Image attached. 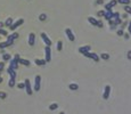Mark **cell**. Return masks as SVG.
Segmentation results:
<instances>
[{
    "instance_id": "6da1fadb",
    "label": "cell",
    "mask_w": 131,
    "mask_h": 114,
    "mask_svg": "<svg viewBox=\"0 0 131 114\" xmlns=\"http://www.w3.org/2000/svg\"><path fill=\"white\" fill-rule=\"evenodd\" d=\"M23 23H24V20H23V18H20V20H17L16 22H13V24L9 26V29H10L11 31H15L16 29H17L18 26H21Z\"/></svg>"
},
{
    "instance_id": "7a4b0ae2",
    "label": "cell",
    "mask_w": 131,
    "mask_h": 114,
    "mask_svg": "<svg viewBox=\"0 0 131 114\" xmlns=\"http://www.w3.org/2000/svg\"><path fill=\"white\" fill-rule=\"evenodd\" d=\"M84 57H87V58H91L92 61H95V62H98L99 61V56L97 55V54H95V52H86V54H83Z\"/></svg>"
},
{
    "instance_id": "3957f363",
    "label": "cell",
    "mask_w": 131,
    "mask_h": 114,
    "mask_svg": "<svg viewBox=\"0 0 131 114\" xmlns=\"http://www.w3.org/2000/svg\"><path fill=\"white\" fill-rule=\"evenodd\" d=\"M41 88V77L37 75L34 79V91H39Z\"/></svg>"
},
{
    "instance_id": "277c9868",
    "label": "cell",
    "mask_w": 131,
    "mask_h": 114,
    "mask_svg": "<svg viewBox=\"0 0 131 114\" xmlns=\"http://www.w3.org/2000/svg\"><path fill=\"white\" fill-rule=\"evenodd\" d=\"M45 54H46L45 61L47 63H49L51 61V49H50V47L49 46H46V48H45Z\"/></svg>"
},
{
    "instance_id": "5b68a950",
    "label": "cell",
    "mask_w": 131,
    "mask_h": 114,
    "mask_svg": "<svg viewBox=\"0 0 131 114\" xmlns=\"http://www.w3.org/2000/svg\"><path fill=\"white\" fill-rule=\"evenodd\" d=\"M24 84H25V91L27 95H32L33 91H32V87H31V83H30V80L29 79H25V81H24Z\"/></svg>"
},
{
    "instance_id": "8992f818",
    "label": "cell",
    "mask_w": 131,
    "mask_h": 114,
    "mask_svg": "<svg viewBox=\"0 0 131 114\" xmlns=\"http://www.w3.org/2000/svg\"><path fill=\"white\" fill-rule=\"evenodd\" d=\"M40 36H41V39L43 40V42L46 43V46H51V40L49 39V36H47V33H45V32H41V34H40Z\"/></svg>"
},
{
    "instance_id": "52a82bcc",
    "label": "cell",
    "mask_w": 131,
    "mask_h": 114,
    "mask_svg": "<svg viewBox=\"0 0 131 114\" xmlns=\"http://www.w3.org/2000/svg\"><path fill=\"white\" fill-rule=\"evenodd\" d=\"M65 33H66V36H67V39L70 41H74V40H75V36H74L73 32H72V30H71L70 27L65 29Z\"/></svg>"
},
{
    "instance_id": "ba28073f",
    "label": "cell",
    "mask_w": 131,
    "mask_h": 114,
    "mask_svg": "<svg viewBox=\"0 0 131 114\" xmlns=\"http://www.w3.org/2000/svg\"><path fill=\"white\" fill-rule=\"evenodd\" d=\"M116 4H117V0H112V1H110L108 4H106V5H105V9H104V10H112V8H113Z\"/></svg>"
},
{
    "instance_id": "9c48e42d",
    "label": "cell",
    "mask_w": 131,
    "mask_h": 114,
    "mask_svg": "<svg viewBox=\"0 0 131 114\" xmlns=\"http://www.w3.org/2000/svg\"><path fill=\"white\" fill-rule=\"evenodd\" d=\"M110 93H111V86H106L105 87V90H104V93H103V98L106 100V99H108V97H110Z\"/></svg>"
},
{
    "instance_id": "30bf717a",
    "label": "cell",
    "mask_w": 131,
    "mask_h": 114,
    "mask_svg": "<svg viewBox=\"0 0 131 114\" xmlns=\"http://www.w3.org/2000/svg\"><path fill=\"white\" fill-rule=\"evenodd\" d=\"M34 43H35V34L34 33H30L29 34V45L31 47H33Z\"/></svg>"
},
{
    "instance_id": "8fae6325",
    "label": "cell",
    "mask_w": 131,
    "mask_h": 114,
    "mask_svg": "<svg viewBox=\"0 0 131 114\" xmlns=\"http://www.w3.org/2000/svg\"><path fill=\"white\" fill-rule=\"evenodd\" d=\"M90 49H91V47L89 45H86V46H82L79 48V52H81V54H86V52H90Z\"/></svg>"
},
{
    "instance_id": "7c38bea8",
    "label": "cell",
    "mask_w": 131,
    "mask_h": 114,
    "mask_svg": "<svg viewBox=\"0 0 131 114\" xmlns=\"http://www.w3.org/2000/svg\"><path fill=\"white\" fill-rule=\"evenodd\" d=\"M104 18H106L107 21H111V20H113V11H112V10H105Z\"/></svg>"
},
{
    "instance_id": "4fadbf2b",
    "label": "cell",
    "mask_w": 131,
    "mask_h": 114,
    "mask_svg": "<svg viewBox=\"0 0 131 114\" xmlns=\"http://www.w3.org/2000/svg\"><path fill=\"white\" fill-rule=\"evenodd\" d=\"M14 43V41H4V42H0V49H5L7 47L11 46Z\"/></svg>"
},
{
    "instance_id": "5bb4252c",
    "label": "cell",
    "mask_w": 131,
    "mask_h": 114,
    "mask_svg": "<svg viewBox=\"0 0 131 114\" xmlns=\"http://www.w3.org/2000/svg\"><path fill=\"white\" fill-rule=\"evenodd\" d=\"M17 38H18V33L14 32V33H11L10 36H7V41H14Z\"/></svg>"
},
{
    "instance_id": "9a60e30c",
    "label": "cell",
    "mask_w": 131,
    "mask_h": 114,
    "mask_svg": "<svg viewBox=\"0 0 131 114\" xmlns=\"http://www.w3.org/2000/svg\"><path fill=\"white\" fill-rule=\"evenodd\" d=\"M9 67H11V68H14V70H16V68L18 67V62L17 61H15L14 58L11 59L10 58V63H9Z\"/></svg>"
},
{
    "instance_id": "2e32d148",
    "label": "cell",
    "mask_w": 131,
    "mask_h": 114,
    "mask_svg": "<svg viewBox=\"0 0 131 114\" xmlns=\"http://www.w3.org/2000/svg\"><path fill=\"white\" fill-rule=\"evenodd\" d=\"M7 72L10 75V78L16 79V70H14V68H11V67H8L7 68Z\"/></svg>"
},
{
    "instance_id": "e0dca14e",
    "label": "cell",
    "mask_w": 131,
    "mask_h": 114,
    "mask_svg": "<svg viewBox=\"0 0 131 114\" xmlns=\"http://www.w3.org/2000/svg\"><path fill=\"white\" fill-rule=\"evenodd\" d=\"M18 64H22V65H24V66H30V65H31L30 61H27V59H24V58H20V61H18Z\"/></svg>"
},
{
    "instance_id": "ac0fdd59",
    "label": "cell",
    "mask_w": 131,
    "mask_h": 114,
    "mask_svg": "<svg viewBox=\"0 0 131 114\" xmlns=\"http://www.w3.org/2000/svg\"><path fill=\"white\" fill-rule=\"evenodd\" d=\"M88 21H89V23L91 25L97 26V23H98V20H97V18H95L92 16H89V17H88Z\"/></svg>"
},
{
    "instance_id": "d6986e66",
    "label": "cell",
    "mask_w": 131,
    "mask_h": 114,
    "mask_svg": "<svg viewBox=\"0 0 131 114\" xmlns=\"http://www.w3.org/2000/svg\"><path fill=\"white\" fill-rule=\"evenodd\" d=\"M34 63L37 64L38 66H42V65H46V64H47V62H46L45 59H39V58H37V59L34 61Z\"/></svg>"
},
{
    "instance_id": "ffe728a7",
    "label": "cell",
    "mask_w": 131,
    "mask_h": 114,
    "mask_svg": "<svg viewBox=\"0 0 131 114\" xmlns=\"http://www.w3.org/2000/svg\"><path fill=\"white\" fill-rule=\"evenodd\" d=\"M13 22H14V21H13V18H11V17H8V18L5 21L4 24H5V26H8V27H9V26L13 24Z\"/></svg>"
},
{
    "instance_id": "44dd1931",
    "label": "cell",
    "mask_w": 131,
    "mask_h": 114,
    "mask_svg": "<svg viewBox=\"0 0 131 114\" xmlns=\"http://www.w3.org/2000/svg\"><path fill=\"white\" fill-rule=\"evenodd\" d=\"M68 88L71 89V90H73V91H75V90H78L79 89V86L76 84V83H70Z\"/></svg>"
},
{
    "instance_id": "7402d4cb",
    "label": "cell",
    "mask_w": 131,
    "mask_h": 114,
    "mask_svg": "<svg viewBox=\"0 0 131 114\" xmlns=\"http://www.w3.org/2000/svg\"><path fill=\"white\" fill-rule=\"evenodd\" d=\"M117 2H119V4H121V5L126 6V5H129V4L131 2V0H117Z\"/></svg>"
},
{
    "instance_id": "603a6c76",
    "label": "cell",
    "mask_w": 131,
    "mask_h": 114,
    "mask_svg": "<svg viewBox=\"0 0 131 114\" xmlns=\"http://www.w3.org/2000/svg\"><path fill=\"white\" fill-rule=\"evenodd\" d=\"M100 58H101V59H104V61H107V59L110 58V55H108V54H106V52H103V54H100Z\"/></svg>"
},
{
    "instance_id": "cb8c5ba5",
    "label": "cell",
    "mask_w": 131,
    "mask_h": 114,
    "mask_svg": "<svg viewBox=\"0 0 131 114\" xmlns=\"http://www.w3.org/2000/svg\"><path fill=\"white\" fill-rule=\"evenodd\" d=\"M10 55H9V54H4V55H2V59H4V61H5V62H7V61H10Z\"/></svg>"
},
{
    "instance_id": "d4e9b609",
    "label": "cell",
    "mask_w": 131,
    "mask_h": 114,
    "mask_svg": "<svg viewBox=\"0 0 131 114\" xmlns=\"http://www.w3.org/2000/svg\"><path fill=\"white\" fill-rule=\"evenodd\" d=\"M124 11H126L128 15H131V7L129 5H126L124 6Z\"/></svg>"
},
{
    "instance_id": "484cf974",
    "label": "cell",
    "mask_w": 131,
    "mask_h": 114,
    "mask_svg": "<svg viewBox=\"0 0 131 114\" xmlns=\"http://www.w3.org/2000/svg\"><path fill=\"white\" fill-rule=\"evenodd\" d=\"M8 86H9L10 88H13V87L15 86V79H13V78H10V79H9V82H8Z\"/></svg>"
},
{
    "instance_id": "4316f807",
    "label": "cell",
    "mask_w": 131,
    "mask_h": 114,
    "mask_svg": "<svg viewBox=\"0 0 131 114\" xmlns=\"http://www.w3.org/2000/svg\"><path fill=\"white\" fill-rule=\"evenodd\" d=\"M58 109V104H51V105H50V106H49V109H50V111H55V109Z\"/></svg>"
},
{
    "instance_id": "83f0119b",
    "label": "cell",
    "mask_w": 131,
    "mask_h": 114,
    "mask_svg": "<svg viewBox=\"0 0 131 114\" xmlns=\"http://www.w3.org/2000/svg\"><path fill=\"white\" fill-rule=\"evenodd\" d=\"M62 49H63V42L59 40V41L57 42V50H58V52H60Z\"/></svg>"
},
{
    "instance_id": "f1b7e54d",
    "label": "cell",
    "mask_w": 131,
    "mask_h": 114,
    "mask_svg": "<svg viewBox=\"0 0 131 114\" xmlns=\"http://www.w3.org/2000/svg\"><path fill=\"white\" fill-rule=\"evenodd\" d=\"M39 20H40L41 22L46 21V20H47V15H46V14H41V15L39 16Z\"/></svg>"
},
{
    "instance_id": "f546056e",
    "label": "cell",
    "mask_w": 131,
    "mask_h": 114,
    "mask_svg": "<svg viewBox=\"0 0 131 114\" xmlns=\"http://www.w3.org/2000/svg\"><path fill=\"white\" fill-rule=\"evenodd\" d=\"M0 36H8V32L6 31V30H4V29H0Z\"/></svg>"
},
{
    "instance_id": "4dcf8cb0",
    "label": "cell",
    "mask_w": 131,
    "mask_h": 114,
    "mask_svg": "<svg viewBox=\"0 0 131 114\" xmlns=\"http://www.w3.org/2000/svg\"><path fill=\"white\" fill-rule=\"evenodd\" d=\"M104 14H105V10H99L98 13H97V16H98V17H103Z\"/></svg>"
},
{
    "instance_id": "1f68e13d",
    "label": "cell",
    "mask_w": 131,
    "mask_h": 114,
    "mask_svg": "<svg viewBox=\"0 0 131 114\" xmlns=\"http://www.w3.org/2000/svg\"><path fill=\"white\" fill-rule=\"evenodd\" d=\"M24 87H25L24 82H21V83H18V84H17V88H20V89H23Z\"/></svg>"
},
{
    "instance_id": "d6a6232c",
    "label": "cell",
    "mask_w": 131,
    "mask_h": 114,
    "mask_svg": "<svg viewBox=\"0 0 131 114\" xmlns=\"http://www.w3.org/2000/svg\"><path fill=\"white\" fill-rule=\"evenodd\" d=\"M6 97H7V93H0V98H6Z\"/></svg>"
},
{
    "instance_id": "836d02e7",
    "label": "cell",
    "mask_w": 131,
    "mask_h": 114,
    "mask_svg": "<svg viewBox=\"0 0 131 114\" xmlns=\"http://www.w3.org/2000/svg\"><path fill=\"white\" fill-rule=\"evenodd\" d=\"M95 4H96V5H101V4H104V0H96Z\"/></svg>"
},
{
    "instance_id": "e575fe53",
    "label": "cell",
    "mask_w": 131,
    "mask_h": 114,
    "mask_svg": "<svg viewBox=\"0 0 131 114\" xmlns=\"http://www.w3.org/2000/svg\"><path fill=\"white\" fill-rule=\"evenodd\" d=\"M4 67H5V63L1 62V63H0V72H1V71L4 70Z\"/></svg>"
},
{
    "instance_id": "d590c367",
    "label": "cell",
    "mask_w": 131,
    "mask_h": 114,
    "mask_svg": "<svg viewBox=\"0 0 131 114\" xmlns=\"http://www.w3.org/2000/svg\"><path fill=\"white\" fill-rule=\"evenodd\" d=\"M128 31H129V34L131 36V22H129V24H128Z\"/></svg>"
},
{
    "instance_id": "8d00e7d4",
    "label": "cell",
    "mask_w": 131,
    "mask_h": 114,
    "mask_svg": "<svg viewBox=\"0 0 131 114\" xmlns=\"http://www.w3.org/2000/svg\"><path fill=\"white\" fill-rule=\"evenodd\" d=\"M117 34H119V36H123V34H124V32H123V30L121 29V30H119V31H117Z\"/></svg>"
},
{
    "instance_id": "74e56055",
    "label": "cell",
    "mask_w": 131,
    "mask_h": 114,
    "mask_svg": "<svg viewBox=\"0 0 131 114\" xmlns=\"http://www.w3.org/2000/svg\"><path fill=\"white\" fill-rule=\"evenodd\" d=\"M14 59H15V61H17V62H18V61H20V55H18V54H16L15 56H14Z\"/></svg>"
},
{
    "instance_id": "f35d334b",
    "label": "cell",
    "mask_w": 131,
    "mask_h": 114,
    "mask_svg": "<svg viewBox=\"0 0 131 114\" xmlns=\"http://www.w3.org/2000/svg\"><path fill=\"white\" fill-rule=\"evenodd\" d=\"M97 26H98V27H103V22L98 21V23H97Z\"/></svg>"
},
{
    "instance_id": "ab89813d",
    "label": "cell",
    "mask_w": 131,
    "mask_h": 114,
    "mask_svg": "<svg viewBox=\"0 0 131 114\" xmlns=\"http://www.w3.org/2000/svg\"><path fill=\"white\" fill-rule=\"evenodd\" d=\"M126 23L124 22V23H122V24H121V29H122V30H124V27H126Z\"/></svg>"
},
{
    "instance_id": "60d3db41",
    "label": "cell",
    "mask_w": 131,
    "mask_h": 114,
    "mask_svg": "<svg viewBox=\"0 0 131 114\" xmlns=\"http://www.w3.org/2000/svg\"><path fill=\"white\" fill-rule=\"evenodd\" d=\"M126 55H128V59H130V61H131V50H129Z\"/></svg>"
},
{
    "instance_id": "b9f144b4",
    "label": "cell",
    "mask_w": 131,
    "mask_h": 114,
    "mask_svg": "<svg viewBox=\"0 0 131 114\" xmlns=\"http://www.w3.org/2000/svg\"><path fill=\"white\" fill-rule=\"evenodd\" d=\"M123 36H124L126 39H129V38H130V34H129V33H126V34H123Z\"/></svg>"
},
{
    "instance_id": "7bdbcfd3",
    "label": "cell",
    "mask_w": 131,
    "mask_h": 114,
    "mask_svg": "<svg viewBox=\"0 0 131 114\" xmlns=\"http://www.w3.org/2000/svg\"><path fill=\"white\" fill-rule=\"evenodd\" d=\"M126 17H128V14H126V13H124V14L122 15V18H124V20H126Z\"/></svg>"
},
{
    "instance_id": "ee69618b",
    "label": "cell",
    "mask_w": 131,
    "mask_h": 114,
    "mask_svg": "<svg viewBox=\"0 0 131 114\" xmlns=\"http://www.w3.org/2000/svg\"><path fill=\"white\" fill-rule=\"evenodd\" d=\"M4 26H5V24H4V23H2V22H0V29H2V27H4Z\"/></svg>"
},
{
    "instance_id": "f6af8a7d",
    "label": "cell",
    "mask_w": 131,
    "mask_h": 114,
    "mask_svg": "<svg viewBox=\"0 0 131 114\" xmlns=\"http://www.w3.org/2000/svg\"><path fill=\"white\" fill-rule=\"evenodd\" d=\"M1 81H2V78H1V77H0V83H1Z\"/></svg>"
},
{
    "instance_id": "bcb514c9",
    "label": "cell",
    "mask_w": 131,
    "mask_h": 114,
    "mask_svg": "<svg viewBox=\"0 0 131 114\" xmlns=\"http://www.w3.org/2000/svg\"><path fill=\"white\" fill-rule=\"evenodd\" d=\"M59 114H65V113H64V112H60V113H59Z\"/></svg>"
}]
</instances>
